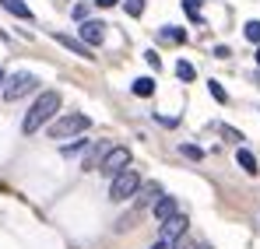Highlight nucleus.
Instances as JSON below:
<instances>
[{
  "label": "nucleus",
  "mask_w": 260,
  "mask_h": 249,
  "mask_svg": "<svg viewBox=\"0 0 260 249\" xmlns=\"http://www.w3.org/2000/svg\"><path fill=\"white\" fill-rule=\"evenodd\" d=\"M56 109H60V91H39L36 102L28 105L25 120H21V133H36L39 126H46L49 120H56Z\"/></svg>",
  "instance_id": "f257e3e1"
},
{
  "label": "nucleus",
  "mask_w": 260,
  "mask_h": 249,
  "mask_svg": "<svg viewBox=\"0 0 260 249\" xmlns=\"http://www.w3.org/2000/svg\"><path fill=\"white\" fill-rule=\"evenodd\" d=\"M91 126L85 113H63L56 120H49V137L53 140H67V137H85V130Z\"/></svg>",
  "instance_id": "f03ea898"
},
{
  "label": "nucleus",
  "mask_w": 260,
  "mask_h": 249,
  "mask_svg": "<svg viewBox=\"0 0 260 249\" xmlns=\"http://www.w3.org/2000/svg\"><path fill=\"white\" fill-rule=\"evenodd\" d=\"M36 88H39V78H36L32 70H18V74H11V78H4V88H0V95H4L7 102H18V98L32 95Z\"/></svg>",
  "instance_id": "7ed1b4c3"
},
{
  "label": "nucleus",
  "mask_w": 260,
  "mask_h": 249,
  "mask_svg": "<svg viewBox=\"0 0 260 249\" xmlns=\"http://www.w3.org/2000/svg\"><path fill=\"white\" fill-rule=\"evenodd\" d=\"M130 165H134V155H130V148L116 144V148H109V151L102 155V162H99V172H102L106 179H113V175L127 172Z\"/></svg>",
  "instance_id": "20e7f679"
},
{
  "label": "nucleus",
  "mask_w": 260,
  "mask_h": 249,
  "mask_svg": "<svg viewBox=\"0 0 260 249\" xmlns=\"http://www.w3.org/2000/svg\"><path fill=\"white\" fill-rule=\"evenodd\" d=\"M137 186H141V175L134 172V168H127V172H120V175H113L109 179V200H130L134 193H137Z\"/></svg>",
  "instance_id": "39448f33"
},
{
  "label": "nucleus",
  "mask_w": 260,
  "mask_h": 249,
  "mask_svg": "<svg viewBox=\"0 0 260 249\" xmlns=\"http://www.w3.org/2000/svg\"><path fill=\"white\" fill-rule=\"evenodd\" d=\"M186 228H190V218L183 214V210H176L173 218H166L162 225H158V242H166V246H173L179 235H186Z\"/></svg>",
  "instance_id": "423d86ee"
},
{
  "label": "nucleus",
  "mask_w": 260,
  "mask_h": 249,
  "mask_svg": "<svg viewBox=\"0 0 260 249\" xmlns=\"http://www.w3.org/2000/svg\"><path fill=\"white\" fill-rule=\"evenodd\" d=\"M162 193H166V190H162V183H158V179L141 183V186H137V193H134V210H137V214H141V210H148L158 197H162Z\"/></svg>",
  "instance_id": "0eeeda50"
},
{
  "label": "nucleus",
  "mask_w": 260,
  "mask_h": 249,
  "mask_svg": "<svg viewBox=\"0 0 260 249\" xmlns=\"http://www.w3.org/2000/svg\"><path fill=\"white\" fill-rule=\"evenodd\" d=\"M78 39L85 42V46H102L106 42V21H81L78 25Z\"/></svg>",
  "instance_id": "6e6552de"
},
{
  "label": "nucleus",
  "mask_w": 260,
  "mask_h": 249,
  "mask_svg": "<svg viewBox=\"0 0 260 249\" xmlns=\"http://www.w3.org/2000/svg\"><path fill=\"white\" fill-rule=\"evenodd\" d=\"M176 210H179V204H176L173 193H162V197H158V200L151 204V214H155V221H158V225H162L166 218H173Z\"/></svg>",
  "instance_id": "1a4fd4ad"
},
{
  "label": "nucleus",
  "mask_w": 260,
  "mask_h": 249,
  "mask_svg": "<svg viewBox=\"0 0 260 249\" xmlns=\"http://www.w3.org/2000/svg\"><path fill=\"white\" fill-rule=\"evenodd\" d=\"M53 39L60 42V46H67V49H71L74 56H85V60H91V56H95V53H91V46H85L81 39H74V35H63V32H56Z\"/></svg>",
  "instance_id": "9d476101"
},
{
  "label": "nucleus",
  "mask_w": 260,
  "mask_h": 249,
  "mask_svg": "<svg viewBox=\"0 0 260 249\" xmlns=\"http://www.w3.org/2000/svg\"><path fill=\"white\" fill-rule=\"evenodd\" d=\"M236 162H239V168H243L246 175H257V172H260V165H257V155H253L250 148H239V151H236Z\"/></svg>",
  "instance_id": "9b49d317"
},
{
  "label": "nucleus",
  "mask_w": 260,
  "mask_h": 249,
  "mask_svg": "<svg viewBox=\"0 0 260 249\" xmlns=\"http://www.w3.org/2000/svg\"><path fill=\"white\" fill-rule=\"evenodd\" d=\"M113 144H95V148H88L85 158H81V168H99V162H102V155L109 151Z\"/></svg>",
  "instance_id": "f8f14e48"
},
{
  "label": "nucleus",
  "mask_w": 260,
  "mask_h": 249,
  "mask_svg": "<svg viewBox=\"0 0 260 249\" xmlns=\"http://www.w3.org/2000/svg\"><path fill=\"white\" fill-rule=\"evenodd\" d=\"M0 7H7L14 18H25V21H32V7H28L25 0H0Z\"/></svg>",
  "instance_id": "ddd939ff"
},
{
  "label": "nucleus",
  "mask_w": 260,
  "mask_h": 249,
  "mask_svg": "<svg viewBox=\"0 0 260 249\" xmlns=\"http://www.w3.org/2000/svg\"><path fill=\"white\" fill-rule=\"evenodd\" d=\"M130 91H134L137 98H151V95H155V81H151V78H137V81L130 84Z\"/></svg>",
  "instance_id": "4468645a"
},
{
  "label": "nucleus",
  "mask_w": 260,
  "mask_h": 249,
  "mask_svg": "<svg viewBox=\"0 0 260 249\" xmlns=\"http://www.w3.org/2000/svg\"><path fill=\"white\" fill-rule=\"evenodd\" d=\"M176 78H179V81H197V70H193V63H190V60H179V63H176Z\"/></svg>",
  "instance_id": "2eb2a0df"
},
{
  "label": "nucleus",
  "mask_w": 260,
  "mask_h": 249,
  "mask_svg": "<svg viewBox=\"0 0 260 249\" xmlns=\"http://www.w3.org/2000/svg\"><path fill=\"white\" fill-rule=\"evenodd\" d=\"M183 14H186L193 25H204V14H201V7H197L193 0H183Z\"/></svg>",
  "instance_id": "dca6fc26"
},
{
  "label": "nucleus",
  "mask_w": 260,
  "mask_h": 249,
  "mask_svg": "<svg viewBox=\"0 0 260 249\" xmlns=\"http://www.w3.org/2000/svg\"><path fill=\"white\" fill-rule=\"evenodd\" d=\"M88 148H91V140H88V137H78L74 144H67V148H63V155H67V158H74V155H81V151H88Z\"/></svg>",
  "instance_id": "f3484780"
},
{
  "label": "nucleus",
  "mask_w": 260,
  "mask_h": 249,
  "mask_svg": "<svg viewBox=\"0 0 260 249\" xmlns=\"http://www.w3.org/2000/svg\"><path fill=\"white\" fill-rule=\"evenodd\" d=\"M179 155H183V158H190V162H201V158H204V148H197V144H183V148H179Z\"/></svg>",
  "instance_id": "a211bd4d"
},
{
  "label": "nucleus",
  "mask_w": 260,
  "mask_h": 249,
  "mask_svg": "<svg viewBox=\"0 0 260 249\" xmlns=\"http://www.w3.org/2000/svg\"><path fill=\"white\" fill-rule=\"evenodd\" d=\"M162 39H169V42H186V32H183V28H176V25H166V28H162Z\"/></svg>",
  "instance_id": "6ab92c4d"
},
{
  "label": "nucleus",
  "mask_w": 260,
  "mask_h": 249,
  "mask_svg": "<svg viewBox=\"0 0 260 249\" xmlns=\"http://www.w3.org/2000/svg\"><path fill=\"white\" fill-rule=\"evenodd\" d=\"M144 7H148L144 0H123V11H127L130 18H141V14H144Z\"/></svg>",
  "instance_id": "aec40b11"
},
{
  "label": "nucleus",
  "mask_w": 260,
  "mask_h": 249,
  "mask_svg": "<svg viewBox=\"0 0 260 249\" xmlns=\"http://www.w3.org/2000/svg\"><path fill=\"white\" fill-rule=\"evenodd\" d=\"M243 35L253 42V46H260V21H246V28H243Z\"/></svg>",
  "instance_id": "412c9836"
},
{
  "label": "nucleus",
  "mask_w": 260,
  "mask_h": 249,
  "mask_svg": "<svg viewBox=\"0 0 260 249\" xmlns=\"http://www.w3.org/2000/svg\"><path fill=\"white\" fill-rule=\"evenodd\" d=\"M208 91H211V98H215V102H221V105L229 102V95H225V88H221L218 81H208Z\"/></svg>",
  "instance_id": "4be33fe9"
},
{
  "label": "nucleus",
  "mask_w": 260,
  "mask_h": 249,
  "mask_svg": "<svg viewBox=\"0 0 260 249\" xmlns=\"http://www.w3.org/2000/svg\"><path fill=\"white\" fill-rule=\"evenodd\" d=\"M88 11H91V4H74V11H71V14H74V21H88Z\"/></svg>",
  "instance_id": "5701e85b"
},
{
  "label": "nucleus",
  "mask_w": 260,
  "mask_h": 249,
  "mask_svg": "<svg viewBox=\"0 0 260 249\" xmlns=\"http://www.w3.org/2000/svg\"><path fill=\"white\" fill-rule=\"evenodd\" d=\"M169 249H197V242H193L190 235H179V239H176V242H173Z\"/></svg>",
  "instance_id": "b1692460"
},
{
  "label": "nucleus",
  "mask_w": 260,
  "mask_h": 249,
  "mask_svg": "<svg viewBox=\"0 0 260 249\" xmlns=\"http://www.w3.org/2000/svg\"><path fill=\"white\" fill-rule=\"evenodd\" d=\"M221 133H225V140H232V144H239V140H243V133H239L236 126H221Z\"/></svg>",
  "instance_id": "393cba45"
},
{
  "label": "nucleus",
  "mask_w": 260,
  "mask_h": 249,
  "mask_svg": "<svg viewBox=\"0 0 260 249\" xmlns=\"http://www.w3.org/2000/svg\"><path fill=\"white\" fill-rule=\"evenodd\" d=\"M91 4H95V7H116L120 0H91Z\"/></svg>",
  "instance_id": "a878e982"
},
{
  "label": "nucleus",
  "mask_w": 260,
  "mask_h": 249,
  "mask_svg": "<svg viewBox=\"0 0 260 249\" xmlns=\"http://www.w3.org/2000/svg\"><path fill=\"white\" fill-rule=\"evenodd\" d=\"M151 249H169V246H166V242H155V246H151Z\"/></svg>",
  "instance_id": "bb28decb"
},
{
  "label": "nucleus",
  "mask_w": 260,
  "mask_h": 249,
  "mask_svg": "<svg viewBox=\"0 0 260 249\" xmlns=\"http://www.w3.org/2000/svg\"><path fill=\"white\" fill-rule=\"evenodd\" d=\"M0 88H4V70H0Z\"/></svg>",
  "instance_id": "cd10ccee"
},
{
  "label": "nucleus",
  "mask_w": 260,
  "mask_h": 249,
  "mask_svg": "<svg viewBox=\"0 0 260 249\" xmlns=\"http://www.w3.org/2000/svg\"><path fill=\"white\" fill-rule=\"evenodd\" d=\"M257 63H260V46H257Z\"/></svg>",
  "instance_id": "c85d7f7f"
}]
</instances>
